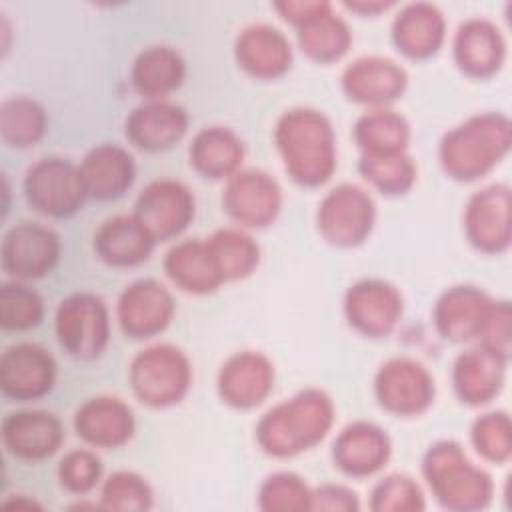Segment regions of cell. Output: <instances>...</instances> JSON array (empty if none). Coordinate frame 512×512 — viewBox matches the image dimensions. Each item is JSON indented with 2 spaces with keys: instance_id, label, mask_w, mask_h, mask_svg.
Instances as JSON below:
<instances>
[{
  "instance_id": "1",
  "label": "cell",
  "mask_w": 512,
  "mask_h": 512,
  "mask_svg": "<svg viewBox=\"0 0 512 512\" xmlns=\"http://www.w3.org/2000/svg\"><path fill=\"white\" fill-rule=\"evenodd\" d=\"M278 150L292 178L306 186L326 182L334 170V134L330 122L316 110L286 112L276 126Z\"/></svg>"
},
{
  "instance_id": "2",
  "label": "cell",
  "mask_w": 512,
  "mask_h": 512,
  "mask_svg": "<svg viewBox=\"0 0 512 512\" xmlns=\"http://www.w3.org/2000/svg\"><path fill=\"white\" fill-rule=\"evenodd\" d=\"M332 414V402L324 392H300L272 408L260 420L258 440L268 454H298L324 438L332 424Z\"/></svg>"
},
{
  "instance_id": "3",
  "label": "cell",
  "mask_w": 512,
  "mask_h": 512,
  "mask_svg": "<svg viewBox=\"0 0 512 512\" xmlns=\"http://www.w3.org/2000/svg\"><path fill=\"white\" fill-rule=\"evenodd\" d=\"M508 120L484 114L448 132L440 144L444 170L458 180H472L488 172L508 150Z\"/></svg>"
},
{
  "instance_id": "4",
  "label": "cell",
  "mask_w": 512,
  "mask_h": 512,
  "mask_svg": "<svg viewBox=\"0 0 512 512\" xmlns=\"http://www.w3.org/2000/svg\"><path fill=\"white\" fill-rule=\"evenodd\" d=\"M424 474L446 508H482L490 500V478L464 458L456 442L430 446Z\"/></svg>"
},
{
  "instance_id": "5",
  "label": "cell",
  "mask_w": 512,
  "mask_h": 512,
  "mask_svg": "<svg viewBox=\"0 0 512 512\" xmlns=\"http://www.w3.org/2000/svg\"><path fill=\"white\" fill-rule=\"evenodd\" d=\"M136 396L150 406H168L178 402L190 384V366L186 356L168 344L142 350L130 370Z\"/></svg>"
},
{
  "instance_id": "6",
  "label": "cell",
  "mask_w": 512,
  "mask_h": 512,
  "mask_svg": "<svg viewBox=\"0 0 512 512\" xmlns=\"http://www.w3.org/2000/svg\"><path fill=\"white\" fill-rule=\"evenodd\" d=\"M24 192L38 212L50 216H68L76 212L88 194L80 168L54 156L42 158L28 168Z\"/></svg>"
},
{
  "instance_id": "7",
  "label": "cell",
  "mask_w": 512,
  "mask_h": 512,
  "mask_svg": "<svg viewBox=\"0 0 512 512\" xmlns=\"http://www.w3.org/2000/svg\"><path fill=\"white\" fill-rule=\"evenodd\" d=\"M56 334L72 356H98L108 342L106 306L92 294H74L62 300L56 312Z\"/></svg>"
},
{
  "instance_id": "8",
  "label": "cell",
  "mask_w": 512,
  "mask_h": 512,
  "mask_svg": "<svg viewBox=\"0 0 512 512\" xmlns=\"http://www.w3.org/2000/svg\"><path fill=\"white\" fill-rule=\"evenodd\" d=\"M374 202L358 186L342 184L320 204L318 226L324 238L338 246L360 244L372 230Z\"/></svg>"
},
{
  "instance_id": "9",
  "label": "cell",
  "mask_w": 512,
  "mask_h": 512,
  "mask_svg": "<svg viewBox=\"0 0 512 512\" xmlns=\"http://www.w3.org/2000/svg\"><path fill=\"white\" fill-rule=\"evenodd\" d=\"M376 396L380 404L400 416L426 410L434 398V380L426 368L408 358L386 362L376 376Z\"/></svg>"
},
{
  "instance_id": "10",
  "label": "cell",
  "mask_w": 512,
  "mask_h": 512,
  "mask_svg": "<svg viewBox=\"0 0 512 512\" xmlns=\"http://www.w3.org/2000/svg\"><path fill=\"white\" fill-rule=\"evenodd\" d=\"M58 236L36 224L20 222L2 240V268L18 278H40L58 260Z\"/></svg>"
},
{
  "instance_id": "11",
  "label": "cell",
  "mask_w": 512,
  "mask_h": 512,
  "mask_svg": "<svg viewBox=\"0 0 512 512\" xmlns=\"http://www.w3.org/2000/svg\"><path fill=\"white\" fill-rule=\"evenodd\" d=\"M194 214V198L174 180L152 182L136 202L134 216L154 240L170 238L184 230Z\"/></svg>"
},
{
  "instance_id": "12",
  "label": "cell",
  "mask_w": 512,
  "mask_h": 512,
  "mask_svg": "<svg viewBox=\"0 0 512 512\" xmlns=\"http://www.w3.org/2000/svg\"><path fill=\"white\" fill-rule=\"evenodd\" d=\"M56 366L38 344H14L0 358L2 392L14 400H34L50 392Z\"/></svg>"
},
{
  "instance_id": "13",
  "label": "cell",
  "mask_w": 512,
  "mask_h": 512,
  "mask_svg": "<svg viewBox=\"0 0 512 512\" xmlns=\"http://www.w3.org/2000/svg\"><path fill=\"white\" fill-rule=\"evenodd\" d=\"M174 312L172 296L154 280H138L124 290L118 304L120 324L134 338L162 332Z\"/></svg>"
},
{
  "instance_id": "14",
  "label": "cell",
  "mask_w": 512,
  "mask_h": 512,
  "mask_svg": "<svg viewBox=\"0 0 512 512\" xmlns=\"http://www.w3.org/2000/svg\"><path fill=\"white\" fill-rule=\"evenodd\" d=\"M64 432L54 414L40 410L12 412L2 422V440L6 448L24 460H42L52 456L62 444Z\"/></svg>"
},
{
  "instance_id": "15",
  "label": "cell",
  "mask_w": 512,
  "mask_h": 512,
  "mask_svg": "<svg viewBox=\"0 0 512 512\" xmlns=\"http://www.w3.org/2000/svg\"><path fill=\"white\" fill-rule=\"evenodd\" d=\"M230 216L246 226H266L280 210V188L264 172L236 174L224 194Z\"/></svg>"
},
{
  "instance_id": "16",
  "label": "cell",
  "mask_w": 512,
  "mask_h": 512,
  "mask_svg": "<svg viewBox=\"0 0 512 512\" xmlns=\"http://www.w3.org/2000/svg\"><path fill=\"white\" fill-rule=\"evenodd\" d=\"M402 312V298L394 286L380 280H364L348 290L346 314L350 324L368 336L390 332Z\"/></svg>"
},
{
  "instance_id": "17",
  "label": "cell",
  "mask_w": 512,
  "mask_h": 512,
  "mask_svg": "<svg viewBox=\"0 0 512 512\" xmlns=\"http://www.w3.org/2000/svg\"><path fill=\"white\" fill-rule=\"evenodd\" d=\"M272 364L256 352L232 356L220 370L218 386L222 398L238 408L260 404L272 388Z\"/></svg>"
},
{
  "instance_id": "18",
  "label": "cell",
  "mask_w": 512,
  "mask_h": 512,
  "mask_svg": "<svg viewBox=\"0 0 512 512\" xmlns=\"http://www.w3.org/2000/svg\"><path fill=\"white\" fill-rule=\"evenodd\" d=\"M390 456L386 432L368 422H356L342 430L334 442V462L350 476H368L384 466Z\"/></svg>"
},
{
  "instance_id": "19",
  "label": "cell",
  "mask_w": 512,
  "mask_h": 512,
  "mask_svg": "<svg viewBox=\"0 0 512 512\" xmlns=\"http://www.w3.org/2000/svg\"><path fill=\"white\" fill-rule=\"evenodd\" d=\"M342 84L352 100L384 104L404 92L406 72L388 58H360L346 68Z\"/></svg>"
},
{
  "instance_id": "20",
  "label": "cell",
  "mask_w": 512,
  "mask_h": 512,
  "mask_svg": "<svg viewBox=\"0 0 512 512\" xmlns=\"http://www.w3.org/2000/svg\"><path fill=\"white\" fill-rule=\"evenodd\" d=\"M236 58L244 70L260 78L284 74L292 62V50L286 36L268 26L258 24L246 28L236 40Z\"/></svg>"
},
{
  "instance_id": "21",
  "label": "cell",
  "mask_w": 512,
  "mask_h": 512,
  "mask_svg": "<svg viewBox=\"0 0 512 512\" xmlns=\"http://www.w3.org/2000/svg\"><path fill=\"white\" fill-rule=\"evenodd\" d=\"M76 430L86 442L96 446H120L134 430L132 410L118 398H92L76 412Z\"/></svg>"
},
{
  "instance_id": "22",
  "label": "cell",
  "mask_w": 512,
  "mask_h": 512,
  "mask_svg": "<svg viewBox=\"0 0 512 512\" xmlns=\"http://www.w3.org/2000/svg\"><path fill=\"white\" fill-rule=\"evenodd\" d=\"M186 132V114L168 102L138 106L126 122V136L140 148L164 150L176 144Z\"/></svg>"
},
{
  "instance_id": "23",
  "label": "cell",
  "mask_w": 512,
  "mask_h": 512,
  "mask_svg": "<svg viewBox=\"0 0 512 512\" xmlns=\"http://www.w3.org/2000/svg\"><path fill=\"white\" fill-rule=\"evenodd\" d=\"M466 230L482 250L508 246V188L490 186L472 196L466 210Z\"/></svg>"
},
{
  "instance_id": "24",
  "label": "cell",
  "mask_w": 512,
  "mask_h": 512,
  "mask_svg": "<svg viewBox=\"0 0 512 512\" xmlns=\"http://www.w3.org/2000/svg\"><path fill=\"white\" fill-rule=\"evenodd\" d=\"M492 302L472 286L448 290L436 304V326L450 340H468L480 336L484 318Z\"/></svg>"
},
{
  "instance_id": "25",
  "label": "cell",
  "mask_w": 512,
  "mask_h": 512,
  "mask_svg": "<svg viewBox=\"0 0 512 512\" xmlns=\"http://www.w3.org/2000/svg\"><path fill=\"white\" fill-rule=\"evenodd\" d=\"M86 192L108 200L122 196L134 180L132 156L114 144H102L90 150L80 166Z\"/></svg>"
},
{
  "instance_id": "26",
  "label": "cell",
  "mask_w": 512,
  "mask_h": 512,
  "mask_svg": "<svg viewBox=\"0 0 512 512\" xmlns=\"http://www.w3.org/2000/svg\"><path fill=\"white\" fill-rule=\"evenodd\" d=\"M152 246L154 238L136 216L106 220L94 238V248L100 258L114 266H132L146 260Z\"/></svg>"
},
{
  "instance_id": "27",
  "label": "cell",
  "mask_w": 512,
  "mask_h": 512,
  "mask_svg": "<svg viewBox=\"0 0 512 512\" xmlns=\"http://www.w3.org/2000/svg\"><path fill=\"white\" fill-rule=\"evenodd\" d=\"M504 358L486 346L460 354L454 364V388L458 396L470 404L488 402L500 388Z\"/></svg>"
},
{
  "instance_id": "28",
  "label": "cell",
  "mask_w": 512,
  "mask_h": 512,
  "mask_svg": "<svg viewBox=\"0 0 512 512\" xmlns=\"http://www.w3.org/2000/svg\"><path fill=\"white\" fill-rule=\"evenodd\" d=\"M392 36L404 54L412 58L430 56L444 38V18L432 4H410L394 20Z\"/></svg>"
},
{
  "instance_id": "29",
  "label": "cell",
  "mask_w": 512,
  "mask_h": 512,
  "mask_svg": "<svg viewBox=\"0 0 512 512\" xmlns=\"http://www.w3.org/2000/svg\"><path fill=\"white\" fill-rule=\"evenodd\" d=\"M456 62L462 70L476 76L492 74L504 56V42L490 22L468 20L458 28L454 42Z\"/></svg>"
},
{
  "instance_id": "30",
  "label": "cell",
  "mask_w": 512,
  "mask_h": 512,
  "mask_svg": "<svg viewBox=\"0 0 512 512\" xmlns=\"http://www.w3.org/2000/svg\"><path fill=\"white\" fill-rule=\"evenodd\" d=\"M164 266L168 276L188 292H210L222 282L208 242L188 240L174 246L168 252Z\"/></svg>"
},
{
  "instance_id": "31",
  "label": "cell",
  "mask_w": 512,
  "mask_h": 512,
  "mask_svg": "<svg viewBox=\"0 0 512 512\" xmlns=\"http://www.w3.org/2000/svg\"><path fill=\"white\" fill-rule=\"evenodd\" d=\"M184 78V62L178 52L168 46H152L144 50L132 68L136 90L148 98L164 96L180 86Z\"/></svg>"
},
{
  "instance_id": "32",
  "label": "cell",
  "mask_w": 512,
  "mask_h": 512,
  "mask_svg": "<svg viewBox=\"0 0 512 512\" xmlns=\"http://www.w3.org/2000/svg\"><path fill=\"white\" fill-rule=\"evenodd\" d=\"M242 142L226 128L212 126L202 130L190 148L192 164L210 178H222L236 170L242 160Z\"/></svg>"
},
{
  "instance_id": "33",
  "label": "cell",
  "mask_w": 512,
  "mask_h": 512,
  "mask_svg": "<svg viewBox=\"0 0 512 512\" xmlns=\"http://www.w3.org/2000/svg\"><path fill=\"white\" fill-rule=\"evenodd\" d=\"M354 136L364 154H398L408 142V124L392 110H374L358 120Z\"/></svg>"
},
{
  "instance_id": "34",
  "label": "cell",
  "mask_w": 512,
  "mask_h": 512,
  "mask_svg": "<svg viewBox=\"0 0 512 512\" xmlns=\"http://www.w3.org/2000/svg\"><path fill=\"white\" fill-rule=\"evenodd\" d=\"M298 38L302 50L324 62L340 58L350 46V30L338 16L332 14L330 4L300 26Z\"/></svg>"
},
{
  "instance_id": "35",
  "label": "cell",
  "mask_w": 512,
  "mask_h": 512,
  "mask_svg": "<svg viewBox=\"0 0 512 512\" xmlns=\"http://www.w3.org/2000/svg\"><path fill=\"white\" fill-rule=\"evenodd\" d=\"M44 130L46 114L38 102L24 96L2 102L0 132L10 146H30L42 138Z\"/></svg>"
},
{
  "instance_id": "36",
  "label": "cell",
  "mask_w": 512,
  "mask_h": 512,
  "mask_svg": "<svg viewBox=\"0 0 512 512\" xmlns=\"http://www.w3.org/2000/svg\"><path fill=\"white\" fill-rule=\"evenodd\" d=\"M208 248L222 280L242 278L258 264V246L238 230H218L208 240Z\"/></svg>"
},
{
  "instance_id": "37",
  "label": "cell",
  "mask_w": 512,
  "mask_h": 512,
  "mask_svg": "<svg viewBox=\"0 0 512 512\" xmlns=\"http://www.w3.org/2000/svg\"><path fill=\"white\" fill-rule=\"evenodd\" d=\"M360 172L386 194H400L414 182V164L404 152L398 154H364Z\"/></svg>"
},
{
  "instance_id": "38",
  "label": "cell",
  "mask_w": 512,
  "mask_h": 512,
  "mask_svg": "<svg viewBox=\"0 0 512 512\" xmlns=\"http://www.w3.org/2000/svg\"><path fill=\"white\" fill-rule=\"evenodd\" d=\"M42 300L22 284H2L0 288V324L6 330H26L40 322Z\"/></svg>"
},
{
  "instance_id": "39",
  "label": "cell",
  "mask_w": 512,
  "mask_h": 512,
  "mask_svg": "<svg viewBox=\"0 0 512 512\" xmlns=\"http://www.w3.org/2000/svg\"><path fill=\"white\" fill-rule=\"evenodd\" d=\"M102 502L106 508L146 510L152 504V494L140 476L132 472H118L104 484Z\"/></svg>"
},
{
  "instance_id": "40",
  "label": "cell",
  "mask_w": 512,
  "mask_h": 512,
  "mask_svg": "<svg viewBox=\"0 0 512 512\" xmlns=\"http://www.w3.org/2000/svg\"><path fill=\"white\" fill-rule=\"evenodd\" d=\"M260 506L264 510H300L310 506L306 484L294 474H274L260 490Z\"/></svg>"
},
{
  "instance_id": "41",
  "label": "cell",
  "mask_w": 512,
  "mask_h": 512,
  "mask_svg": "<svg viewBox=\"0 0 512 512\" xmlns=\"http://www.w3.org/2000/svg\"><path fill=\"white\" fill-rule=\"evenodd\" d=\"M374 510H422L420 488L408 476H390L372 492Z\"/></svg>"
},
{
  "instance_id": "42",
  "label": "cell",
  "mask_w": 512,
  "mask_h": 512,
  "mask_svg": "<svg viewBox=\"0 0 512 512\" xmlns=\"http://www.w3.org/2000/svg\"><path fill=\"white\" fill-rule=\"evenodd\" d=\"M474 444L490 460H504L510 454V426L502 412L478 418L472 430Z\"/></svg>"
},
{
  "instance_id": "43",
  "label": "cell",
  "mask_w": 512,
  "mask_h": 512,
  "mask_svg": "<svg viewBox=\"0 0 512 512\" xmlns=\"http://www.w3.org/2000/svg\"><path fill=\"white\" fill-rule=\"evenodd\" d=\"M100 472H102L100 460L86 450L70 452L68 456H64L58 468L62 486L70 492H80V494L94 488V484L100 478Z\"/></svg>"
},
{
  "instance_id": "44",
  "label": "cell",
  "mask_w": 512,
  "mask_h": 512,
  "mask_svg": "<svg viewBox=\"0 0 512 512\" xmlns=\"http://www.w3.org/2000/svg\"><path fill=\"white\" fill-rule=\"evenodd\" d=\"M308 508H328V510H356V494L342 486H322L314 494H310Z\"/></svg>"
},
{
  "instance_id": "45",
  "label": "cell",
  "mask_w": 512,
  "mask_h": 512,
  "mask_svg": "<svg viewBox=\"0 0 512 512\" xmlns=\"http://www.w3.org/2000/svg\"><path fill=\"white\" fill-rule=\"evenodd\" d=\"M328 4L326 2H282L276 4V8L284 14L286 20H292L296 24H304L310 18H314L318 12H322Z\"/></svg>"
},
{
  "instance_id": "46",
  "label": "cell",
  "mask_w": 512,
  "mask_h": 512,
  "mask_svg": "<svg viewBox=\"0 0 512 512\" xmlns=\"http://www.w3.org/2000/svg\"><path fill=\"white\" fill-rule=\"evenodd\" d=\"M348 8H352V10H362V12H372V10H382V8H388L390 4H352V2H348L346 4Z\"/></svg>"
}]
</instances>
